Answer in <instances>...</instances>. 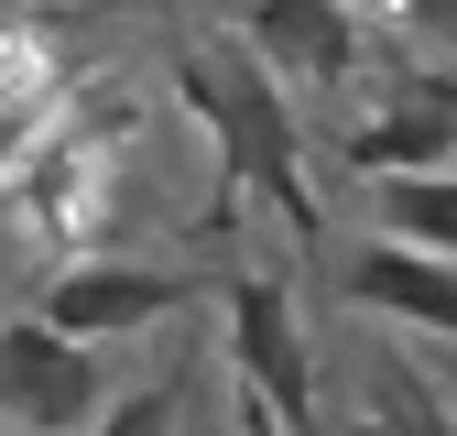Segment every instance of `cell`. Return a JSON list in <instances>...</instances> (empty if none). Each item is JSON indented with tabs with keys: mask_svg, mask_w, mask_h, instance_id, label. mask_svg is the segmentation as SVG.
Segmentation results:
<instances>
[{
	"mask_svg": "<svg viewBox=\"0 0 457 436\" xmlns=\"http://www.w3.org/2000/svg\"><path fill=\"white\" fill-rule=\"evenodd\" d=\"M228 339H240V371H251V393H262L283 425H316V360H305L295 295H283L272 272H240V284H228Z\"/></svg>",
	"mask_w": 457,
	"mask_h": 436,
	"instance_id": "obj_3",
	"label": "cell"
},
{
	"mask_svg": "<svg viewBox=\"0 0 457 436\" xmlns=\"http://www.w3.org/2000/svg\"><path fill=\"white\" fill-rule=\"evenodd\" d=\"M175 88L196 98V121L218 131V153L240 164V175L272 197V218L295 230L305 251L327 240V218H316V197H305V164H295V121H283V98H272V77H251V66H218V54H186L175 66Z\"/></svg>",
	"mask_w": 457,
	"mask_h": 436,
	"instance_id": "obj_1",
	"label": "cell"
},
{
	"mask_svg": "<svg viewBox=\"0 0 457 436\" xmlns=\"http://www.w3.org/2000/svg\"><path fill=\"white\" fill-rule=\"evenodd\" d=\"M370 207H381L392 240H414V251H446V262H457V175H446V164H436V175H381Z\"/></svg>",
	"mask_w": 457,
	"mask_h": 436,
	"instance_id": "obj_8",
	"label": "cell"
},
{
	"mask_svg": "<svg viewBox=\"0 0 457 436\" xmlns=\"http://www.w3.org/2000/svg\"><path fill=\"white\" fill-rule=\"evenodd\" d=\"M0 404H12L33 436H66L98 415V371H87V339H66L54 316H22L0 327Z\"/></svg>",
	"mask_w": 457,
	"mask_h": 436,
	"instance_id": "obj_2",
	"label": "cell"
},
{
	"mask_svg": "<svg viewBox=\"0 0 457 436\" xmlns=\"http://www.w3.org/2000/svg\"><path fill=\"white\" fill-rule=\"evenodd\" d=\"M349 295L370 306V316H403V327H425V339H457V262L446 251H414V240H370V251H349Z\"/></svg>",
	"mask_w": 457,
	"mask_h": 436,
	"instance_id": "obj_4",
	"label": "cell"
},
{
	"mask_svg": "<svg viewBox=\"0 0 457 436\" xmlns=\"http://www.w3.org/2000/svg\"><path fill=\"white\" fill-rule=\"evenodd\" d=\"M446 153H457V88H403L381 121L349 131V164H370V175H436Z\"/></svg>",
	"mask_w": 457,
	"mask_h": 436,
	"instance_id": "obj_7",
	"label": "cell"
},
{
	"mask_svg": "<svg viewBox=\"0 0 457 436\" xmlns=\"http://www.w3.org/2000/svg\"><path fill=\"white\" fill-rule=\"evenodd\" d=\"M163 425H175V415H163V393H131V404H120V415H109L98 436H163Z\"/></svg>",
	"mask_w": 457,
	"mask_h": 436,
	"instance_id": "obj_9",
	"label": "cell"
},
{
	"mask_svg": "<svg viewBox=\"0 0 457 436\" xmlns=\"http://www.w3.org/2000/svg\"><path fill=\"white\" fill-rule=\"evenodd\" d=\"M175 272H153V262H87L66 272V284H44V316L66 327V339H120V327H153V316H175Z\"/></svg>",
	"mask_w": 457,
	"mask_h": 436,
	"instance_id": "obj_5",
	"label": "cell"
},
{
	"mask_svg": "<svg viewBox=\"0 0 457 436\" xmlns=\"http://www.w3.org/2000/svg\"><path fill=\"white\" fill-rule=\"evenodd\" d=\"M251 54L283 66V77H305V88H337L349 54H360L349 0H251Z\"/></svg>",
	"mask_w": 457,
	"mask_h": 436,
	"instance_id": "obj_6",
	"label": "cell"
}]
</instances>
